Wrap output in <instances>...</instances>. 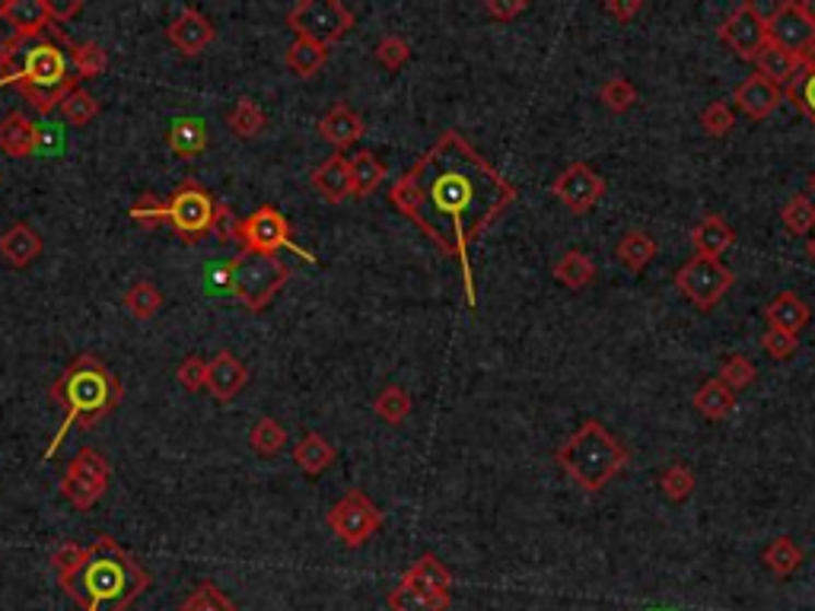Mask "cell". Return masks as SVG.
Returning <instances> with one entry per match:
<instances>
[{"mask_svg": "<svg viewBox=\"0 0 815 611\" xmlns=\"http://www.w3.org/2000/svg\"><path fill=\"white\" fill-rule=\"evenodd\" d=\"M453 602V596H424L405 583H398L395 589H389L386 606L389 611H446Z\"/></svg>", "mask_w": 815, "mask_h": 611, "instance_id": "40", "label": "cell"}, {"mask_svg": "<svg viewBox=\"0 0 815 611\" xmlns=\"http://www.w3.org/2000/svg\"><path fill=\"white\" fill-rule=\"evenodd\" d=\"M348 166H351V185H354V198H366L373 195L383 179H386V166L376 153L370 150H357L348 156Z\"/></svg>", "mask_w": 815, "mask_h": 611, "instance_id": "35", "label": "cell"}, {"mask_svg": "<svg viewBox=\"0 0 815 611\" xmlns=\"http://www.w3.org/2000/svg\"><path fill=\"white\" fill-rule=\"evenodd\" d=\"M551 195L570 214H590L605 195V179L590 163H570L568 169L551 181Z\"/></svg>", "mask_w": 815, "mask_h": 611, "instance_id": "14", "label": "cell"}, {"mask_svg": "<svg viewBox=\"0 0 815 611\" xmlns=\"http://www.w3.org/2000/svg\"><path fill=\"white\" fill-rule=\"evenodd\" d=\"M758 71L755 73H761V77H768L775 86H787L793 77H796V71H800V64H803V58H796L793 51H787V48H780L778 42H768L765 45V51L758 55Z\"/></svg>", "mask_w": 815, "mask_h": 611, "instance_id": "34", "label": "cell"}, {"mask_svg": "<svg viewBox=\"0 0 815 611\" xmlns=\"http://www.w3.org/2000/svg\"><path fill=\"white\" fill-rule=\"evenodd\" d=\"M121 306L128 309V316H131V319H138V322H150V319L163 309V293L153 287L150 281H138V284H131V287L125 290Z\"/></svg>", "mask_w": 815, "mask_h": 611, "instance_id": "38", "label": "cell"}, {"mask_svg": "<svg viewBox=\"0 0 815 611\" xmlns=\"http://www.w3.org/2000/svg\"><path fill=\"white\" fill-rule=\"evenodd\" d=\"M313 188L319 191L325 201L345 204V201L354 195L348 156H345V153H335V156H328L325 163H319V166L313 169Z\"/></svg>", "mask_w": 815, "mask_h": 611, "instance_id": "22", "label": "cell"}, {"mask_svg": "<svg viewBox=\"0 0 815 611\" xmlns=\"http://www.w3.org/2000/svg\"><path fill=\"white\" fill-rule=\"evenodd\" d=\"M83 10V3L80 0H68V3H55L51 0V16H55V26H65L71 16H77Z\"/></svg>", "mask_w": 815, "mask_h": 611, "instance_id": "58", "label": "cell"}, {"mask_svg": "<svg viewBox=\"0 0 815 611\" xmlns=\"http://www.w3.org/2000/svg\"><path fill=\"white\" fill-rule=\"evenodd\" d=\"M0 86H16L38 115H51L80 80L71 73V58L55 42H20L10 36L0 45Z\"/></svg>", "mask_w": 815, "mask_h": 611, "instance_id": "3", "label": "cell"}, {"mask_svg": "<svg viewBox=\"0 0 815 611\" xmlns=\"http://www.w3.org/2000/svg\"><path fill=\"white\" fill-rule=\"evenodd\" d=\"M513 201L516 185L503 179L459 131H443L389 188L392 208L433 239L436 249L459 261L468 309L478 306L471 246Z\"/></svg>", "mask_w": 815, "mask_h": 611, "instance_id": "1", "label": "cell"}, {"mask_svg": "<svg viewBox=\"0 0 815 611\" xmlns=\"http://www.w3.org/2000/svg\"><path fill=\"white\" fill-rule=\"evenodd\" d=\"M806 255H810V258H813V261H815V236H813V239H810V246H806Z\"/></svg>", "mask_w": 815, "mask_h": 611, "instance_id": "60", "label": "cell"}, {"mask_svg": "<svg viewBox=\"0 0 815 611\" xmlns=\"http://www.w3.org/2000/svg\"><path fill=\"white\" fill-rule=\"evenodd\" d=\"M529 10V3L526 0H488L485 3V13L497 20V23H510V20H516L520 13H526Z\"/></svg>", "mask_w": 815, "mask_h": 611, "instance_id": "55", "label": "cell"}, {"mask_svg": "<svg viewBox=\"0 0 815 611\" xmlns=\"http://www.w3.org/2000/svg\"><path fill=\"white\" fill-rule=\"evenodd\" d=\"M331 536L345 548H360L383 529V509L373 504L363 491H348L325 516Z\"/></svg>", "mask_w": 815, "mask_h": 611, "instance_id": "10", "label": "cell"}, {"mask_svg": "<svg viewBox=\"0 0 815 611\" xmlns=\"http://www.w3.org/2000/svg\"><path fill=\"white\" fill-rule=\"evenodd\" d=\"M761 348H765L768 357L790 360L800 351V338L790 334V331H780V328H771V325H768V331L761 334Z\"/></svg>", "mask_w": 815, "mask_h": 611, "instance_id": "53", "label": "cell"}, {"mask_svg": "<svg viewBox=\"0 0 815 611\" xmlns=\"http://www.w3.org/2000/svg\"><path fill=\"white\" fill-rule=\"evenodd\" d=\"M803 561H806L803 548L790 539V536H778V539H771L768 541V548L761 551V564H765L771 574L778 576V579H790V576L803 567Z\"/></svg>", "mask_w": 815, "mask_h": 611, "instance_id": "31", "label": "cell"}, {"mask_svg": "<svg viewBox=\"0 0 815 611\" xmlns=\"http://www.w3.org/2000/svg\"><path fill=\"white\" fill-rule=\"evenodd\" d=\"M720 379L733 389V392H743L755 383V363L745 357V354H726L723 366H720Z\"/></svg>", "mask_w": 815, "mask_h": 611, "instance_id": "49", "label": "cell"}, {"mask_svg": "<svg viewBox=\"0 0 815 611\" xmlns=\"http://www.w3.org/2000/svg\"><path fill=\"white\" fill-rule=\"evenodd\" d=\"M58 586L83 611H128L150 586V574L121 544L103 536L86 544L83 561Z\"/></svg>", "mask_w": 815, "mask_h": 611, "instance_id": "2", "label": "cell"}, {"mask_svg": "<svg viewBox=\"0 0 815 611\" xmlns=\"http://www.w3.org/2000/svg\"><path fill=\"white\" fill-rule=\"evenodd\" d=\"M319 134L338 150H348L363 138V118L357 115L354 108L345 103H335L325 115L319 118Z\"/></svg>", "mask_w": 815, "mask_h": 611, "instance_id": "24", "label": "cell"}, {"mask_svg": "<svg viewBox=\"0 0 815 611\" xmlns=\"http://www.w3.org/2000/svg\"><path fill=\"white\" fill-rule=\"evenodd\" d=\"M38 125L26 111H10L0 118V150L13 160H26L36 153Z\"/></svg>", "mask_w": 815, "mask_h": 611, "instance_id": "23", "label": "cell"}, {"mask_svg": "<svg viewBox=\"0 0 815 611\" xmlns=\"http://www.w3.org/2000/svg\"><path fill=\"white\" fill-rule=\"evenodd\" d=\"M596 261L580 249H568L555 261V281L564 284L568 290H583L596 281Z\"/></svg>", "mask_w": 815, "mask_h": 611, "instance_id": "33", "label": "cell"}, {"mask_svg": "<svg viewBox=\"0 0 815 611\" xmlns=\"http://www.w3.org/2000/svg\"><path fill=\"white\" fill-rule=\"evenodd\" d=\"M51 398L65 408V421L58 424V433L51 436L45 459H55V453L61 449V443L71 433L73 424L93 427L106 418L108 411H115L121 401V383L96 354H80L51 386Z\"/></svg>", "mask_w": 815, "mask_h": 611, "instance_id": "4", "label": "cell"}, {"mask_svg": "<svg viewBox=\"0 0 815 611\" xmlns=\"http://www.w3.org/2000/svg\"><path fill=\"white\" fill-rule=\"evenodd\" d=\"M810 303L793 293V290H783L778 293L768 306H765V319L771 328H780V331H790V334H800L806 322H810Z\"/></svg>", "mask_w": 815, "mask_h": 611, "instance_id": "25", "label": "cell"}, {"mask_svg": "<svg viewBox=\"0 0 815 611\" xmlns=\"http://www.w3.org/2000/svg\"><path fill=\"white\" fill-rule=\"evenodd\" d=\"M243 249L246 252H258V255H275L281 249H290L293 255H300L303 261H316V255H310L306 249H300L290 236V223L287 216L271 208V204H261L258 211L243 220Z\"/></svg>", "mask_w": 815, "mask_h": 611, "instance_id": "11", "label": "cell"}, {"mask_svg": "<svg viewBox=\"0 0 815 611\" xmlns=\"http://www.w3.org/2000/svg\"><path fill=\"white\" fill-rule=\"evenodd\" d=\"M176 379L182 383V389H188V392H205L208 389V360L185 357L178 363Z\"/></svg>", "mask_w": 815, "mask_h": 611, "instance_id": "54", "label": "cell"}, {"mask_svg": "<svg viewBox=\"0 0 815 611\" xmlns=\"http://www.w3.org/2000/svg\"><path fill=\"white\" fill-rule=\"evenodd\" d=\"M733 125H736V115H733L730 103H710L701 111V128L708 138H726L733 131Z\"/></svg>", "mask_w": 815, "mask_h": 611, "instance_id": "51", "label": "cell"}, {"mask_svg": "<svg viewBox=\"0 0 815 611\" xmlns=\"http://www.w3.org/2000/svg\"><path fill=\"white\" fill-rule=\"evenodd\" d=\"M248 383V369L243 360L230 351H220L217 357L208 360V392H211L217 401H233L246 389Z\"/></svg>", "mask_w": 815, "mask_h": 611, "instance_id": "19", "label": "cell"}, {"mask_svg": "<svg viewBox=\"0 0 815 611\" xmlns=\"http://www.w3.org/2000/svg\"><path fill=\"white\" fill-rule=\"evenodd\" d=\"M0 181H3V176H0Z\"/></svg>", "mask_w": 815, "mask_h": 611, "instance_id": "63", "label": "cell"}, {"mask_svg": "<svg viewBox=\"0 0 815 611\" xmlns=\"http://www.w3.org/2000/svg\"><path fill=\"white\" fill-rule=\"evenodd\" d=\"M287 26L296 38H310L328 48L354 30V10L341 0H303L287 13Z\"/></svg>", "mask_w": 815, "mask_h": 611, "instance_id": "7", "label": "cell"}, {"mask_svg": "<svg viewBox=\"0 0 815 611\" xmlns=\"http://www.w3.org/2000/svg\"><path fill=\"white\" fill-rule=\"evenodd\" d=\"M166 141H170V150L176 153L178 160H195L208 146V125L198 115H182L170 125Z\"/></svg>", "mask_w": 815, "mask_h": 611, "instance_id": "27", "label": "cell"}, {"mask_svg": "<svg viewBox=\"0 0 815 611\" xmlns=\"http://www.w3.org/2000/svg\"><path fill=\"white\" fill-rule=\"evenodd\" d=\"M376 61L386 68V71H398V68H405L408 64V58H411V45H408V38L401 36H383L376 42Z\"/></svg>", "mask_w": 815, "mask_h": 611, "instance_id": "50", "label": "cell"}, {"mask_svg": "<svg viewBox=\"0 0 815 611\" xmlns=\"http://www.w3.org/2000/svg\"><path fill=\"white\" fill-rule=\"evenodd\" d=\"M248 446H252L258 456H265V459L278 456L287 446V431L281 427V421H275V418L255 421V427L248 431Z\"/></svg>", "mask_w": 815, "mask_h": 611, "instance_id": "42", "label": "cell"}, {"mask_svg": "<svg viewBox=\"0 0 815 611\" xmlns=\"http://www.w3.org/2000/svg\"><path fill=\"white\" fill-rule=\"evenodd\" d=\"M226 125H230V131H233L240 141H252V138H258V134L265 131L268 118H265V111H261V106H258L255 99L243 96L236 106L226 111Z\"/></svg>", "mask_w": 815, "mask_h": 611, "instance_id": "37", "label": "cell"}, {"mask_svg": "<svg viewBox=\"0 0 815 611\" xmlns=\"http://www.w3.org/2000/svg\"><path fill=\"white\" fill-rule=\"evenodd\" d=\"M42 249H45V243H42L38 230L26 220L10 223L0 236V255L10 268H30L42 255Z\"/></svg>", "mask_w": 815, "mask_h": 611, "instance_id": "20", "label": "cell"}, {"mask_svg": "<svg viewBox=\"0 0 815 611\" xmlns=\"http://www.w3.org/2000/svg\"><path fill=\"white\" fill-rule=\"evenodd\" d=\"M284 64L293 77L310 80V77H316V73L328 64V48L310 42V38H293V42L287 45Z\"/></svg>", "mask_w": 815, "mask_h": 611, "instance_id": "30", "label": "cell"}, {"mask_svg": "<svg viewBox=\"0 0 815 611\" xmlns=\"http://www.w3.org/2000/svg\"><path fill=\"white\" fill-rule=\"evenodd\" d=\"M555 462L570 474V481L586 491L599 494L618 478L628 466V449L618 443V436L605 427L603 421H586L577 433L555 449Z\"/></svg>", "mask_w": 815, "mask_h": 611, "instance_id": "5", "label": "cell"}, {"mask_svg": "<svg viewBox=\"0 0 815 611\" xmlns=\"http://www.w3.org/2000/svg\"><path fill=\"white\" fill-rule=\"evenodd\" d=\"M3 23L13 30V38H20V42H36L48 26H55L51 0H7V16H3Z\"/></svg>", "mask_w": 815, "mask_h": 611, "instance_id": "16", "label": "cell"}, {"mask_svg": "<svg viewBox=\"0 0 815 611\" xmlns=\"http://www.w3.org/2000/svg\"><path fill=\"white\" fill-rule=\"evenodd\" d=\"M178 611H236V602L213 583H201L198 589H191V596L182 602Z\"/></svg>", "mask_w": 815, "mask_h": 611, "instance_id": "47", "label": "cell"}, {"mask_svg": "<svg viewBox=\"0 0 815 611\" xmlns=\"http://www.w3.org/2000/svg\"><path fill=\"white\" fill-rule=\"evenodd\" d=\"M691 404L698 408V414H701L705 421L720 424V421H726V418L736 411V392L717 376V379H705V383H701V389L695 392Z\"/></svg>", "mask_w": 815, "mask_h": 611, "instance_id": "28", "label": "cell"}, {"mask_svg": "<svg viewBox=\"0 0 815 611\" xmlns=\"http://www.w3.org/2000/svg\"><path fill=\"white\" fill-rule=\"evenodd\" d=\"M736 243V230L720 214H705L701 223L691 230V246L701 258H720Z\"/></svg>", "mask_w": 815, "mask_h": 611, "instance_id": "26", "label": "cell"}, {"mask_svg": "<svg viewBox=\"0 0 815 611\" xmlns=\"http://www.w3.org/2000/svg\"><path fill=\"white\" fill-rule=\"evenodd\" d=\"M411 396H408V389H401V386H386L380 396L373 398V411L386 421V424H401L408 414H411Z\"/></svg>", "mask_w": 815, "mask_h": 611, "instance_id": "43", "label": "cell"}, {"mask_svg": "<svg viewBox=\"0 0 815 611\" xmlns=\"http://www.w3.org/2000/svg\"><path fill=\"white\" fill-rule=\"evenodd\" d=\"M599 99H603V106L608 111L621 115V111L638 106V86L628 77H608L603 83V90H599Z\"/></svg>", "mask_w": 815, "mask_h": 611, "instance_id": "46", "label": "cell"}, {"mask_svg": "<svg viewBox=\"0 0 815 611\" xmlns=\"http://www.w3.org/2000/svg\"><path fill=\"white\" fill-rule=\"evenodd\" d=\"M226 265H230V293H236L252 313H261L290 281V271L278 255H258L243 249Z\"/></svg>", "mask_w": 815, "mask_h": 611, "instance_id": "6", "label": "cell"}, {"mask_svg": "<svg viewBox=\"0 0 815 611\" xmlns=\"http://www.w3.org/2000/svg\"><path fill=\"white\" fill-rule=\"evenodd\" d=\"M128 216L135 220V223H141L143 230H156L163 220H170V204L160 198V195H153V191H143L141 198L131 204V211Z\"/></svg>", "mask_w": 815, "mask_h": 611, "instance_id": "48", "label": "cell"}, {"mask_svg": "<svg viewBox=\"0 0 815 611\" xmlns=\"http://www.w3.org/2000/svg\"><path fill=\"white\" fill-rule=\"evenodd\" d=\"M733 103L752 121H761V118H768V115L778 111V106L783 103V93H780V86H775L768 77L752 73V77H745L743 83L733 90Z\"/></svg>", "mask_w": 815, "mask_h": 611, "instance_id": "17", "label": "cell"}, {"mask_svg": "<svg viewBox=\"0 0 815 611\" xmlns=\"http://www.w3.org/2000/svg\"><path fill=\"white\" fill-rule=\"evenodd\" d=\"M768 33H771V42H778L780 48L793 51L796 58H806L815 48V30L806 23V16L796 10V0L778 3L775 16L768 20Z\"/></svg>", "mask_w": 815, "mask_h": 611, "instance_id": "15", "label": "cell"}, {"mask_svg": "<svg viewBox=\"0 0 815 611\" xmlns=\"http://www.w3.org/2000/svg\"><path fill=\"white\" fill-rule=\"evenodd\" d=\"M783 96H787V99L815 125V48L803 58L796 77L787 83V93H783Z\"/></svg>", "mask_w": 815, "mask_h": 611, "instance_id": "36", "label": "cell"}, {"mask_svg": "<svg viewBox=\"0 0 815 611\" xmlns=\"http://www.w3.org/2000/svg\"><path fill=\"white\" fill-rule=\"evenodd\" d=\"M170 204V223L176 230V236L188 246H198L201 239H208L213 230V214H217V201L205 185L195 179L182 181L176 191L166 198Z\"/></svg>", "mask_w": 815, "mask_h": 611, "instance_id": "8", "label": "cell"}, {"mask_svg": "<svg viewBox=\"0 0 815 611\" xmlns=\"http://www.w3.org/2000/svg\"><path fill=\"white\" fill-rule=\"evenodd\" d=\"M211 233L220 243H243V216H236V211L230 204H220L217 201Z\"/></svg>", "mask_w": 815, "mask_h": 611, "instance_id": "52", "label": "cell"}, {"mask_svg": "<svg viewBox=\"0 0 815 611\" xmlns=\"http://www.w3.org/2000/svg\"><path fill=\"white\" fill-rule=\"evenodd\" d=\"M96 115H100V99H96L90 90H83V86H77L71 96L61 103V118H65L71 128H83V125H90Z\"/></svg>", "mask_w": 815, "mask_h": 611, "instance_id": "45", "label": "cell"}, {"mask_svg": "<svg viewBox=\"0 0 815 611\" xmlns=\"http://www.w3.org/2000/svg\"><path fill=\"white\" fill-rule=\"evenodd\" d=\"M3 16H7V0H0V23H3Z\"/></svg>", "mask_w": 815, "mask_h": 611, "instance_id": "61", "label": "cell"}, {"mask_svg": "<svg viewBox=\"0 0 815 611\" xmlns=\"http://www.w3.org/2000/svg\"><path fill=\"white\" fill-rule=\"evenodd\" d=\"M695 487H698L695 471L688 466H682V462H675V466H670L660 474V491H663V497L673 501V504L688 501V497L695 494Z\"/></svg>", "mask_w": 815, "mask_h": 611, "instance_id": "44", "label": "cell"}, {"mask_svg": "<svg viewBox=\"0 0 815 611\" xmlns=\"http://www.w3.org/2000/svg\"><path fill=\"white\" fill-rule=\"evenodd\" d=\"M733 271L720 261V258H701V255H695V258H688L678 271H675V287L678 293L691 303V306H698L701 313H708L713 309L730 287H733Z\"/></svg>", "mask_w": 815, "mask_h": 611, "instance_id": "9", "label": "cell"}, {"mask_svg": "<svg viewBox=\"0 0 815 611\" xmlns=\"http://www.w3.org/2000/svg\"><path fill=\"white\" fill-rule=\"evenodd\" d=\"M71 45V68L77 80H96L108 71V55L100 42H80Z\"/></svg>", "mask_w": 815, "mask_h": 611, "instance_id": "39", "label": "cell"}, {"mask_svg": "<svg viewBox=\"0 0 815 611\" xmlns=\"http://www.w3.org/2000/svg\"><path fill=\"white\" fill-rule=\"evenodd\" d=\"M720 42H726L733 48V55L740 61H758V55L765 51V45L771 42V33H768V23L752 10V3L743 0L717 30Z\"/></svg>", "mask_w": 815, "mask_h": 611, "instance_id": "13", "label": "cell"}, {"mask_svg": "<svg viewBox=\"0 0 815 611\" xmlns=\"http://www.w3.org/2000/svg\"><path fill=\"white\" fill-rule=\"evenodd\" d=\"M166 36H170V42L176 45L182 55L195 58V55H201L213 42V26L198 7H185L176 20L170 23Z\"/></svg>", "mask_w": 815, "mask_h": 611, "instance_id": "18", "label": "cell"}, {"mask_svg": "<svg viewBox=\"0 0 815 611\" xmlns=\"http://www.w3.org/2000/svg\"><path fill=\"white\" fill-rule=\"evenodd\" d=\"M108 462L96 449H80L71 459V466L61 478V497L71 501L73 509H90L106 494L108 487Z\"/></svg>", "mask_w": 815, "mask_h": 611, "instance_id": "12", "label": "cell"}, {"mask_svg": "<svg viewBox=\"0 0 815 611\" xmlns=\"http://www.w3.org/2000/svg\"><path fill=\"white\" fill-rule=\"evenodd\" d=\"M796 10L806 16V23L815 30V0H796Z\"/></svg>", "mask_w": 815, "mask_h": 611, "instance_id": "59", "label": "cell"}, {"mask_svg": "<svg viewBox=\"0 0 815 611\" xmlns=\"http://www.w3.org/2000/svg\"><path fill=\"white\" fill-rule=\"evenodd\" d=\"M810 191H815V173H813V176H810Z\"/></svg>", "mask_w": 815, "mask_h": 611, "instance_id": "62", "label": "cell"}, {"mask_svg": "<svg viewBox=\"0 0 815 611\" xmlns=\"http://www.w3.org/2000/svg\"><path fill=\"white\" fill-rule=\"evenodd\" d=\"M615 258L621 268H628L631 274H640L650 268V261L656 258V239L643 230H628L618 246H615Z\"/></svg>", "mask_w": 815, "mask_h": 611, "instance_id": "29", "label": "cell"}, {"mask_svg": "<svg viewBox=\"0 0 815 611\" xmlns=\"http://www.w3.org/2000/svg\"><path fill=\"white\" fill-rule=\"evenodd\" d=\"M61 128L65 125H38L36 153H48V156L61 153L65 150V131Z\"/></svg>", "mask_w": 815, "mask_h": 611, "instance_id": "56", "label": "cell"}, {"mask_svg": "<svg viewBox=\"0 0 815 611\" xmlns=\"http://www.w3.org/2000/svg\"><path fill=\"white\" fill-rule=\"evenodd\" d=\"M293 459H296V466L303 468L306 474H322V471H328V468L335 466V459H338V453H335V446L322 436V433H306L300 443H296V449H293Z\"/></svg>", "mask_w": 815, "mask_h": 611, "instance_id": "32", "label": "cell"}, {"mask_svg": "<svg viewBox=\"0 0 815 611\" xmlns=\"http://www.w3.org/2000/svg\"><path fill=\"white\" fill-rule=\"evenodd\" d=\"M640 10H643V0H608L605 3V13L615 16L618 23H631Z\"/></svg>", "mask_w": 815, "mask_h": 611, "instance_id": "57", "label": "cell"}, {"mask_svg": "<svg viewBox=\"0 0 815 611\" xmlns=\"http://www.w3.org/2000/svg\"><path fill=\"white\" fill-rule=\"evenodd\" d=\"M398 583H405V586H411V589H418V592H424V596H453V574H450V567L436 557V554H421Z\"/></svg>", "mask_w": 815, "mask_h": 611, "instance_id": "21", "label": "cell"}, {"mask_svg": "<svg viewBox=\"0 0 815 611\" xmlns=\"http://www.w3.org/2000/svg\"><path fill=\"white\" fill-rule=\"evenodd\" d=\"M780 223L790 236H806L815 230V204L806 191L793 195L783 208H780Z\"/></svg>", "mask_w": 815, "mask_h": 611, "instance_id": "41", "label": "cell"}]
</instances>
